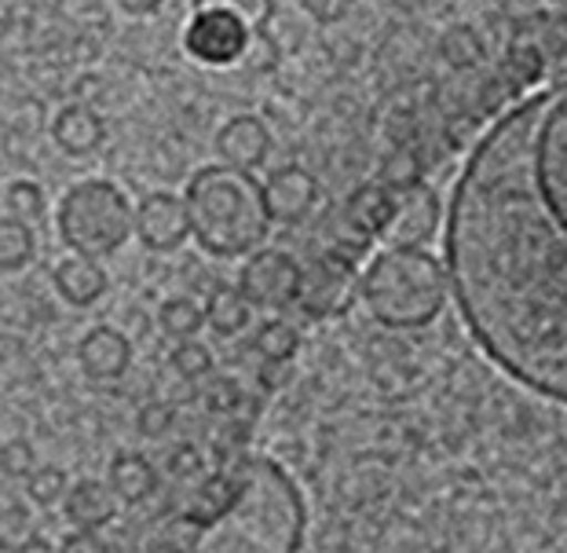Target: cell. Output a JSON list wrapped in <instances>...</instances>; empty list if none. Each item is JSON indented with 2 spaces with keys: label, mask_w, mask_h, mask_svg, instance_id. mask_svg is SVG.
Wrapping results in <instances>:
<instances>
[{
  "label": "cell",
  "mask_w": 567,
  "mask_h": 553,
  "mask_svg": "<svg viewBox=\"0 0 567 553\" xmlns=\"http://www.w3.org/2000/svg\"><path fill=\"white\" fill-rule=\"evenodd\" d=\"M190 4L195 11H224L252 33H264V27L275 19V0H190Z\"/></svg>",
  "instance_id": "24"
},
{
  "label": "cell",
  "mask_w": 567,
  "mask_h": 553,
  "mask_svg": "<svg viewBox=\"0 0 567 553\" xmlns=\"http://www.w3.org/2000/svg\"><path fill=\"white\" fill-rule=\"evenodd\" d=\"M63 510H66V521L74 524L78 532H100L117 513V495L111 484H100V480H78V484L70 488Z\"/></svg>",
  "instance_id": "17"
},
{
  "label": "cell",
  "mask_w": 567,
  "mask_h": 553,
  "mask_svg": "<svg viewBox=\"0 0 567 553\" xmlns=\"http://www.w3.org/2000/svg\"><path fill=\"white\" fill-rule=\"evenodd\" d=\"M11 553H59V550H52L44 535H27L19 546H11Z\"/></svg>",
  "instance_id": "35"
},
{
  "label": "cell",
  "mask_w": 567,
  "mask_h": 553,
  "mask_svg": "<svg viewBox=\"0 0 567 553\" xmlns=\"http://www.w3.org/2000/svg\"><path fill=\"white\" fill-rule=\"evenodd\" d=\"M257 378H260V389H268V392L282 389L289 381V363H264Z\"/></svg>",
  "instance_id": "34"
},
{
  "label": "cell",
  "mask_w": 567,
  "mask_h": 553,
  "mask_svg": "<svg viewBox=\"0 0 567 553\" xmlns=\"http://www.w3.org/2000/svg\"><path fill=\"white\" fill-rule=\"evenodd\" d=\"M70 480L59 465H38V473L27 480V495L38 502V506H55V502H66L70 495Z\"/></svg>",
  "instance_id": "26"
},
{
  "label": "cell",
  "mask_w": 567,
  "mask_h": 553,
  "mask_svg": "<svg viewBox=\"0 0 567 553\" xmlns=\"http://www.w3.org/2000/svg\"><path fill=\"white\" fill-rule=\"evenodd\" d=\"M143 553H187V550L179 546L176 539H165V535H158V539H151L147 550H143Z\"/></svg>",
  "instance_id": "37"
},
{
  "label": "cell",
  "mask_w": 567,
  "mask_h": 553,
  "mask_svg": "<svg viewBox=\"0 0 567 553\" xmlns=\"http://www.w3.org/2000/svg\"><path fill=\"white\" fill-rule=\"evenodd\" d=\"M359 290L378 322L392 330H417L443 311L451 279L425 249H384L370 260Z\"/></svg>",
  "instance_id": "4"
},
{
  "label": "cell",
  "mask_w": 567,
  "mask_h": 553,
  "mask_svg": "<svg viewBox=\"0 0 567 553\" xmlns=\"http://www.w3.org/2000/svg\"><path fill=\"white\" fill-rule=\"evenodd\" d=\"M52 283H55V290L63 294V300H70V305H78V308L95 305V300L106 294L103 264L84 254H66L59 260L52 272Z\"/></svg>",
  "instance_id": "15"
},
{
  "label": "cell",
  "mask_w": 567,
  "mask_h": 553,
  "mask_svg": "<svg viewBox=\"0 0 567 553\" xmlns=\"http://www.w3.org/2000/svg\"><path fill=\"white\" fill-rule=\"evenodd\" d=\"M252 319V300L238 290V286H220L209 305H205V322L220 334V338H235V334H243Z\"/></svg>",
  "instance_id": "19"
},
{
  "label": "cell",
  "mask_w": 567,
  "mask_h": 553,
  "mask_svg": "<svg viewBox=\"0 0 567 553\" xmlns=\"http://www.w3.org/2000/svg\"><path fill=\"white\" fill-rule=\"evenodd\" d=\"M0 465H4V477H33L38 473V459H33V448L27 440H8L4 451H0Z\"/></svg>",
  "instance_id": "29"
},
{
  "label": "cell",
  "mask_w": 567,
  "mask_h": 553,
  "mask_svg": "<svg viewBox=\"0 0 567 553\" xmlns=\"http://www.w3.org/2000/svg\"><path fill=\"white\" fill-rule=\"evenodd\" d=\"M184 198L198 246L224 260L252 257L275 224L264 184L235 165H205L190 176Z\"/></svg>",
  "instance_id": "3"
},
{
  "label": "cell",
  "mask_w": 567,
  "mask_h": 553,
  "mask_svg": "<svg viewBox=\"0 0 567 553\" xmlns=\"http://www.w3.org/2000/svg\"><path fill=\"white\" fill-rule=\"evenodd\" d=\"M168 363H173L176 375L187 378V381H202V378L213 375V352L198 338L195 341H179L173 348V356H168Z\"/></svg>",
  "instance_id": "27"
},
{
  "label": "cell",
  "mask_w": 567,
  "mask_h": 553,
  "mask_svg": "<svg viewBox=\"0 0 567 553\" xmlns=\"http://www.w3.org/2000/svg\"><path fill=\"white\" fill-rule=\"evenodd\" d=\"M389 213H392V187L363 184L359 191H352L341 206V216H337V224H333L330 249H326V254H337L348 264H359L373 238L384 232Z\"/></svg>",
  "instance_id": "6"
},
{
  "label": "cell",
  "mask_w": 567,
  "mask_h": 553,
  "mask_svg": "<svg viewBox=\"0 0 567 553\" xmlns=\"http://www.w3.org/2000/svg\"><path fill=\"white\" fill-rule=\"evenodd\" d=\"M198 465H202V459H198V451L195 448H176V451H168V462H165V469L173 477H195L198 473Z\"/></svg>",
  "instance_id": "31"
},
{
  "label": "cell",
  "mask_w": 567,
  "mask_h": 553,
  "mask_svg": "<svg viewBox=\"0 0 567 553\" xmlns=\"http://www.w3.org/2000/svg\"><path fill=\"white\" fill-rule=\"evenodd\" d=\"M300 348V334L293 322L286 319H268L264 327L252 334V352H257L264 363H289Z\"/></svg>",
  "instance_id": "20"
},
{
  "label": "cell",
  "mask_w": 567,
  "mask_h": 553,
  "mask_svg": "<svg viewBox=\"0 0 567 553\" xmlns=\"http://www.w3.org/2000/svg\"><path fill=\"white\" fill-rule=\"evenodd\" d=\"M443 264L480 352L567 407V78L527 92L465 154Z\"/></svg>",
  "instance_id": "1"
},
{
  "label": "cell",
  "mask_w": 567,
  "mask_h": 553,
  "mask_svg": "<svg viewBox=\"0 0 567 553\" xmlns=\"http://www.w3.org/2000/svg\"><path fill=\"white\" fill-rule=\"evenodd\" d=\"M173 407L168 403H147L143 411L136 414V429L143 432L147 440H162L168 429H173Z\"/></svg>",
  "instance_id": "30"
},
{
  "label": "cell",
  "mask_w": 567,
  "mask_h": 553,
  "mask_svg": "<svg viewBox=\"0 0 567 553\" xmlns=\"http://www.w3.org/2000/svg\"><path fill=\"white\" fill-rule=\"evenodd\" d=\"M202 403L209 407L213 414L231 418L238 414V407H243V392H238L235 378H209V385L202 389Z\"/></svg>",
  "instance_id": "28"
},
{
  "label": "cell",
  "mask_w": 567,
  "mask_h": 553,
  "mask_svg": "<svg viewBox=\"0 0 567 553\" xmlns=\"http://www.w3.org/2000/svg\"><path fill=\"white\" fill-rule=\"evenodd\" d=\"M103 136H106L103 117L89 103H66L52 122V140L59 143V151L74 154V158L92 154L103 143Z\"/></svg>",
  "instance_id": "16"
},
{
  "label": "cell",
  "mask_w": 567,
  "mask_h": 553,
  "mask_svg": "<svg viewBox=\"0 0 567 553\" xmlns=\"http://www.w3.org/2000/svg\"><path fill=\"white\" fill-rule=\"evenodd\" d=\"M81 370L95 381H114L122 378L132 363V345L122 330L114 327H95L81 338L78 345Z\"/></svg>",
  "instance_id": "14"
},
{
  "label": "cell",
  "mask_w": 567,
  "mask_h": 553,
  "mask_svg": "<svg viewBox=\"0 0 567 553\" xmlns=\"http://www.w3.org/2000/svg\"><path fill=\"white\" fill-rule=\"evenodd\" d=\"M355 286V264L341 260L337 254H322L311 268L305 272V286H300V308L311 319L337 316Z\"/></svg>",
  "instance_id": "11"
},
{
  "label": "cell",
  "mask_w": 567,
  "mask_h": 553,
  "mask_svg": "<svg viewBox=\"0 0 567 553\" xmlns=\"http://www.w3.org/2000/svg\"><path fill=\"white\" fill-rule=\"evenodd\" d=\"M440 55L446 59L451 66L457 70H473L484 63L487 48H484V38L476 33V27H468V22H457L440 38Z\"/></svg>",
  "instance_id": "21"
},
{
  "label": "cell",
  "mask_w": 567,
  "mask_h": 553,
  "mask_svg": "<svg viewBox=\"0 0 567 553\" xmlns=\"http://www.w3.org/2000/svg\"><path fill=\"white\" fill-rule=\"evenodd\" d=\"M117 4H122L128 16H154V11L165 4V0H117Z\"/></svg>",
  "instance_id": "36"
},
{
  "label": "cell",
  "mask_w": 567,
  "mask_h": 553,
  "mask_svg": "<svg viewBox=\"0 0 567 553\" xmlns=\"http://www.w3.org/2000/svg\"><path fill=\"white\" fill-rule=\"evenodd\" d=\"M440 227V198L425 184L392 191V213L381 238L389 249H421Z\"/></svg>",
  "instance_id": "9"
},
{
  "label": "cell",
  "mask_w": 567,
  "mask_h": 553,
  "mask_svg": "<svg viewBox=\"0 0 567 553\" xmlns=\"http://www.w3.org/2000/svg\"><path fill=\"white\" fill-rule=\"evenodd\" d=\"M158 327L176 341H195V334L205 327V308H198L190 297H173L158 311Z\"/></svg>",
  "instance_id": "23"
},
{
  "label": "cell",
  "mask_w": 567,
  "mask_h": 553,
  "mask_svg": "<svg viewBox=\"0 0 567 553\" xmlns=\"http://www.w3.org/2000/svg\"><path fill=\"white\" fill-rule=\"evenodd\" d=\"M264 195H268V209H271V221L275 224H305L311 213H316L322 191L316 184V176L300 165H279L268 184H264Z\"/></svg>",
  "instance_id": "12"
},
{
  "label": "cell",
  "mask_w": 567,
  "mask_h": 553,
  "mask_svg": "<svg viewBox=\"0 0 567 553\" xmlns=\"http://www.w3.org/2000/svg\"><path fill=\"white\" fill-rule=\"evenodd\" d=\"M44 191L30 180H16V184L4 187V216L11 221H22V224H33L44 216Z\"/></svg>",
  "instance_id": "25"
},
{
  "label": "cell",
  "mask_w": 567,
  "mask_h": 553,
  "mask_svg": "<svg viewBox=\"0 0 567 553\" xmlns=\"http://www.w3.org/2000/svg\"><path fill=\"white\" fill-rule=\"evenodd\" d=\"M136 235L147 249H179L190 235V209L187 198L173 195V191H151L147 198L136 206Z\"/></svg>",
  "instance_id": "10"
},
{
  "label": "cell",
  "mask_w": 567,
  "mask_h": 553,
  "mask_svg": "<svg viewBox=\"0 0 567 553\" xmlns=\"http://www.w3.org/2000/svg\"><path fill=\"white\" fill-rule=\"evenodd\" d=\"M300 286H305V268L286 249H257L238 272V290L264 308L293 305L300 300Z\"/></svg>",
  "instance_id": "7"
},
{
  "label": "cell",
  "mask_w": 567,
  "mask_h": 553,
  "mask_svg": "<svg viewBox=\"0 0 567 553\" xmlns=\"http://www.w3.org/2000/svg\"><path fill=\"white\" fill-rule=\"evenodd\" d=\"M63 243L84 257H106L136 232V213L122 187L111 180H81L63 195L55 213Z\"/></svg>",
  "instance_id": "5"
},
{
  "label": "cell",
  "mask_w": 567,
  "mask_h": 553,
  "mask_svg": "<svg viewBox=\"0 0 567 553\" xmlns=\"http://www.w3.org/2000/svg\"><path fill=\"white\" fill-rule=\"evenodd\" d=\"M16 528L27 532V510L16 506V502H8L4 506V546H16Z\"/></svg>",
  "instance_id": "33"
},
{
  "label": "cell",
  "mask_w": 567,
  "mask_h": 553,
  "mask_svg": "<svg viewBox=\"0 0 567 553\" xmlns=\"http://www.w3.org/2000/svg\"><path fill=\"white\" fill-rule=\"evenodd\" d=\"M59 553H111V546H106L95 532H74L63 539Z\"/></svg>",
  "instance_id": "32"
},
{
  "label": "cell",
  "mask_w": 567,
  "mask_h": 553,
  "mask_svg": "<svg viewBox=\"0 0 567 553\" xmlns=\"http://www.w3.org/2000/svg\"><path fill=\"white\" fill-rule=\"evenodd\" d=\"M216 151H220L224 165L235 170H260L271 154V132L257 114H235L220 132H216Z\"/></svg>",
  "instance_id": "13"
},
{
  "label": "cell",
  "mask_w": 567,
  "mask_h": 553,
  "mask_svg": "<svg viewBox=\"0 0 567 553\" xmlns=\"http://www.w3.org/2000/svg\"><path fill=\"white\" fill-rule=\"evenodd\" d=\"M187 553H300L308 506L271 459H238L190 502Z\"/></svg>",
  "instance_id": "2"
},
{
  "label": "cell",
  "mask_w": 567,
  "mask_h": 553,
  "mask_svg": "<svg viewBox=\"0 0 567 553\" xmlns=\"http://www.w3.org/2000/svg\"><path fill=\"white\" fill-rule=\"evenodd\" d=\"M252 30L224 11H195L184 30V48L195 63L205 66H231L249 55Z\"/></svg>",
  "instance_id": "8"
},
{
  "label": "cell",
  "mask_w": 567,
  "mask_h": 553,
  "mask_svg": "<svg viewBox=\"0 0 567 553\" xmlns=\"http://www.w3.org/2000/svg\"><path fill=\"white\" fill-rule=\"evenodd\" d=\"M33 249H38V243H33V227L4 216V221H0V268L8 275L22 272L33 260Z\"/></svg>",
  "instance_id": "22"
},
{
  "label": "cell",
  "mask_w": 567,
  "mask_h": 553,
  "mask_svg": "<svg viewBox=\"0 0 567 553\" xmlns=\"http://www.w3.org/2000/svg\"><path fill=\"white\" fill-rule=\"evenodd\" d=\"M111 488L122 502H143L158 491V469L151 465V459H143L136 451H122L114 454L111 462Z\"/></svg>",
  "instance_id": "18"
}]
</instances>
